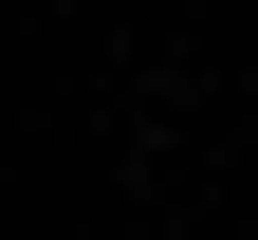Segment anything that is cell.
Returning a JSON list of instances; mask_svg holds the SVG:
<instances>
[{"label": "cell", "mask_w": 258, "mask_h": 240, "mask_svg": "<svg viewBox=\"0 0 258 240\" xmlns=\"http://www.w3.org/2000/svg\"><path fill=\"white\" fill-rule=\"evenodd\" d=\"M240 240H258V203H240Z\"/></svg>", "instance_id": "cell-1"}]
</instances>
